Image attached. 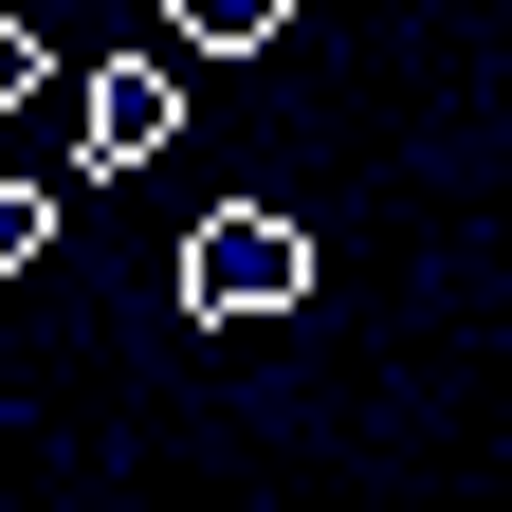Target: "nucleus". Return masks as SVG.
Listing matches in <instances>:
<instances>
[{
  "instance_id": "f03ea898",
  "label": "nucleus",
  "mask_w": 512,
  "mask_h": 512,
  "mask_svg": "<svg viewBox=\"0 0 512 512\" xmlns=\"http://www.w3.org/2000/svg\"><path fill=\"white\" fill-rule=\"evenodd\" d=\"M74 147H92V165H147V147H183V92L147 74V55H110V74L74 92Z\"/></svg>"
},
{
  "instance_id": "7ed1b4c3",
  "label": "nucleus",
  "mask_w": 512,
  "mask_h": 512,
  "mask_svg": "<svg viewBox=\"0 0 512 512\" xmlns=\"http://www.w3.org/2000/svg\"><path fill=\"white\" fill-rule=\"evenodd\" d=\"M275 19H293V0H165V37H202V55H256Z\"/></svg>"
},
{
  "instance_id": "39448f33",
  "label": "nucleus",
  "mask_w": 512,
  "mask_h": 512,
  "mask_svg": "<svg viewBox=\"0 0 512 512\" xmlns=\"http://www.w3.org/2000/svg\"><path fill=\"white\" fill-rule=\"evenodd\" d=\"M19 92H37V37H19V19H0V110H19Z\"/></svg>"
},
{
  "instance_id": "f257e3e1",
  "label": "nucleus",
  "mask_w": 512,
  "mask_h": 512,
  "mask_svg": "<svg viewBox=\"0 0 512 512\" xmlns=\"http://www.w3.org/2000/svg\"><path fill=\"white\" fill-rule=\"evenodd\" d=\"M293 293H311V238L275 202H220L183 238V311H202V330H256V311H293Z\"/></svg>"
},
{
  "instance_id": "20e7f679",
  "label": "nucleus",
  "mask_w": 512,
  "mask_h": 512,
  "mask_svg": "<svg viewBox=\"0 0 512 512\" xmlns=\"http://www.w3.org/2000/svg\"><path fill=\"white\" fill-rule=\"evenodd\" d=\"M37 238H55V202H37V183H0V275H19Z\"/></svg>"
}]
</instances>
